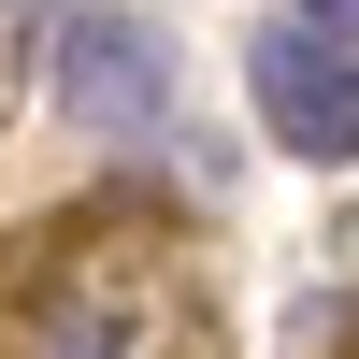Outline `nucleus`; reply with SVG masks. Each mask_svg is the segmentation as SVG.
Here are the masks:
<instances>
[{
	"instance_id": "obj_1",
	"label": "nucleus",
	"mask_w": 359,
	"mask_h": 359,
	"mask_svg": "<svg viewBox=\"0 0 359 359\" xmlns=\"http://www.w3.org/2000/svg\"><path fill=\"white\" fill-rule=\"evenodd\" d=\"M245 86H259V130H273L287 158H316V172L359 158V57H345V29L273 15V29L245 43Z\"/></svg>"
},
{
	"instance_id": "obj_2",
	"label": "nucleus",
	"mask_w": 359,
	"mask_h": 359,
	"mask_svg": "<svg viewBox=\"0 0 359 359\" xmlns=\"http://www.w3.org/2000/svg\"><path fill=\"white\" fill-rule=\"evenodd\" d=\"M57 101L86 115V130H115V144H158L172 130V43L144 15H57Z\"/></svg>"
},
{
	"instance_id": "obj_3",
	"label": "nucleus",
	"mask_w": 359,
	"mask_h": 359,
	"mask_svg": "<svg viewBox=\"0 0 359 359\" xmlns=\"http://www.w3.org/2000/svg\"><path fill=\"white\" fill-rule=\"evenodd\" d=\"M302 15H316V29H345V43H359V0H302Z\"/></svg>"
}]
</instances>
